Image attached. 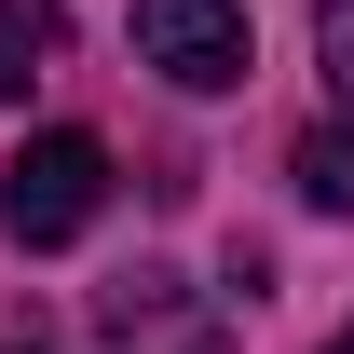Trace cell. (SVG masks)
I'll return each instance as SVG.
<instances>
[{
  "label": "cell",
  "instance_id": "obj_3",
  "mask_svg": "<svg viewBox=\"0 0 354 354\" xmlns=\"http://www.w3.org/2000/svg\"><path fill=\"white\" fill-rule=\"evenodd\" d=\"M286 177H300V205H313V218H354V136H341V123L300 136V150H286Z\"/></svg>",
  "mask_w": 354,
  "mask_h": 354
},
{
  "label": "cell",
  "instance_id": "obj_1",
  "mask_svg": "<svg viewBox=\"0 0 354 354\" xmlns=\"http://www.w3.org/2000/svg\"><path fill=\"white\" fill-rule=\"evenodd\" d=\"M95 205H109V150H95V136H68V123L28 136V150L0 164V232H14V245H82Z\"/></svg>",
  "mask_w": 354,
  "mask_h": 354
},
{
  "label": "cell",
  "instance_id": "obj_5",
  "mask_svg": "<svg viewBox=\"0 0 354 354\" xmlns=\"http://www.w3.org/2000/svg\"><path fill=\"white\" fill-rule=\"evenodd\" d=\"M313 68H327V95L354 123V0H313Z\"/></svg>",
  "mask_w": 354,
  "mask_h": 354
},
{
  "label": "cell",
  "instance_id": "obj_7",
  "mask_svg": "<svg viewBox=\"0 0 354 354\" xmlns=\"http://www.w3.org/2000/svg\"><path fill=\"white\" fill-rule=\"evenodd\" d=\"M327 354H354V327H341V341H327Z\"/></svg>",
  "mask_w": 354,
  "mask_h": 354
},
{
  "label": "cell",
  "instance_id": "obj_4",
  "mask_svg": "<svg viewBox=\"0 0 354 354\" xmlns=\"http://www.w3.org/2000/svg\"><path fill=\"white\" fill-rule=\"evenodd\" d=\"M41 55H55V0H0V109L41 82Z\"/></svg>",
  "mask_w": 354,
  "mask_h": 354
},
{
  "label": "cell",
  "instance_id": "obj_6",
  "mask_svg": "<svg viewBox=\"0 0 354 354\" xmlns=\"http://www.w3.org/2000/svg\"><path fill=\"white\" fill-rule=\"evenodd\" d=\"M136 354H232V327H177V341H136Z\"/></svg>",
  "mask_w": 354,
  "mask_h": 354
},
{
  "label": "cell",
  "instance_id": "obj_2",
  "mask_svg": "<svg viewBox=\"0 0 354 354\" xmlns=\"http://www.w3.org/2000/svg\"><path fill=\"white\" fill-rule=\"evenodd\" d=\"M136 68H164L177 95H232L245 68H259L245 0H136Z\"/></svg>",
  "mask_w": 354,
  "mask_h": 354
},
{
  "label": "cell",
  "instance_id": "obj_8",
  "mask_svg": "<svg viewBox=\"0 0 354 354\" xmlns=\"http://www.w3.org/2000/svg\"><path fill=\"white\" fill-rule=\"evenodd\" d=\"M14 354H41V341H14Z\"/></svg>",
  "mask_w": 354,
  "mask_h": 354
}]
</instances>
